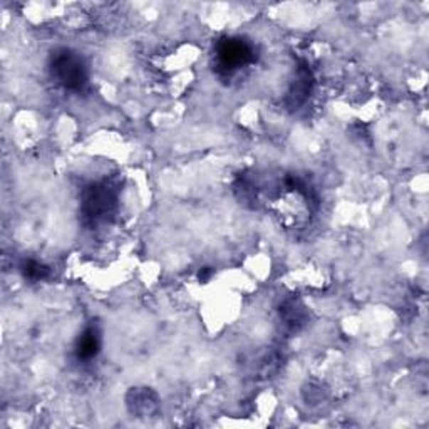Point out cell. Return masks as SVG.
<instances>
[{"label":"cell","mask_w":429,"mask_h":429,"mask_svg":"<svg viewBox=\"0 0 429 429\" xmlns=\"http://www.w3.org/2000/svg\"><path fill=\"white\" fill-rule=\"evenodd\" d=\"M116 202H118V195H116L114 186L107 181L87 186L84 190L81 203L84 220L92 227L107 222L113 217Z\"/></svg>","instance_id":"cell-1"},{"label":"cell","mask_w":429,"mask_h":429,"mask_svg":"<svg viewBox=\"0 0 429 429\" xmlns=\"http://www.w3.org/2000/svg\"><path fill=\"white\" fill-rule=\"evenodd\" d=\"M24 275L27 278H31V281H42V278L48 277L49 270L48 267H44V265L39 262H34V260H29V262H26L24 265Z\"/></svg>","instance_id":"cell-8"},{"label":"cell","mask_w":429,"mask_h":429,"mask_svg":"<svg viewBox=\"0 0 429 429\" xmlns=\"http://www.w3.org/2000/svg\"><path fill=\"white\" fill-rule=\"evenodd\" d=\"M282 315L286 319V324L290 325L292 329H298L304 324V310L302 307L295 304V302H288V304L282 309Z\"/></svg>","instance_id":"cell-7"},{"label":"cell","mask_w":429,"mask_h":429,"mask_svg":"<svg viewBox=\"0 0 429 429\" xmlns=\"http://www.w3.org/2000/svg\"><path fill=\"white\" fill-rule=\"evenodd\" d=\"M128 404L131 408V411L136 413L138 416H148V414H153L158 409L156 394L148 389L131 391Z\"/></svg>","instance_id":"cell-4"},{"label":"cell","mask_w":429,"mask_h":429,"mask_svg":"<svg viewBox=\"0 0 429 429\" xmlns=\"http://www.w3.org/2000/svg\"><path fill=\"white\" fill-rule=\"evenodd\" d=\"M101 347V337L99 332H97V329L89 327L86 329V332L81 335V339H79L77 344V357L84 359V361H89L96 356L97 352H99Z\"/></svg>","instance_id":"cell-6"},{"label":"cell","mask_w":429,"mask_h":429,"mask_svg":"<svg viewBox=\"0 0 429 429\" xmlns=\"http://www.w3.org/2000/svg\"><path fill=\"white\" fill-rule=\"evenodd\" d=\"M217 60L223 72L232 74L254 60V48L244 39H225L218 44Z\"/></svg>","instance_id":"cell-3"},{"label":"cell","mask_w":429,"mask_h":429,"mask_svg":"<svg viewBox=\"0 0 429 429\" xmlns=\"http://www.w3.org/2000/svg\"><path fill=\"white\" fill-rule=\"evenodd\" d=\"M310 86H312V74L307 67H300L297 72V79L295 82L292 84L290 91H288V97L287 102L292 107H297L298 104L305 101L307 94L310 92Z\"/></svg>","instance_id":"cell-5"},{"label":"cell","mask_w":429,"mask_h":429,"mask_svg":"<svg viewBox=\"0 0 429 429\" xmlns=\"http://www.w3.org/2000/svg\"><path fill=\"white\" fill-rule=\"evenodd\" d=\"M50 72L64 89L82 91L87 86V67L82 58L69 49H59L50 59Z\"/></svg>","instance_id":"cell-2"}]
</instances>
